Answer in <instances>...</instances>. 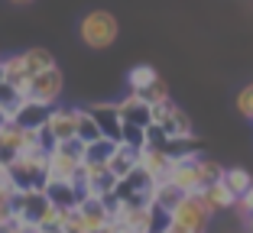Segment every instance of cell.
I'll list each match as a JSON object with an SVG mask.
<instances>
[{
    "mask_svg": "<svg viewBox=\"0 0 253 233\" xmlns=\"http://www.w3.org/2000/svg\"><path fill=\"white\" fill-rule=\"evenodd\" d=\"M10 207H13V217H16V220L36 227L39 220L45 217V211H49L52 204L45 201L42 191H13V198H10Z\"/></svg>",
    "mask_w": 253,
    "mask_h": 233,
    "instance_id": "cell-5",
    "label": "cell"
},
{
    "mask_svg": "<svg viewBox=\"0 0 253 233\" xmlns=\"http://www.w3.org/2000/svg\"><path fill=\"white\" fill-rule=\"evenodd\" d=\"M198 166H201V178H205V188H208V185H214V181H221L224 168L217 166V162H211V159H201Z\"/></svg>",
    "mask_w": 253,
    "mask_h": 233,
    "instance_id": "cell-25",
    "label": "cell"
},
{
    "mask_svg": "<svg viewBox=\"0 0 253 233\" xmlns=\"http://www.w3.org/2000/svg\"><path fill=\"white\" fill-rule=\"evenodd\" d=\"M30 68L23 62V55H7V59H0V81H7L10 88H16L23 94L26 84H30Z\"/></svg>",
    "mask_w": 253,
    "mask_h": 233,
    "instance_id": "cell-11",
    "label": "cell"
},
{
    "mask_svg": "<svg viewBox=\"0 0 253 233\" xmlns=\"http://www.w3.org/2000/svg\"><path fill=\"white\" fill-rule=\"evenodd\" d=\"M62 233H72V230H62Z\"/></svg>",
    "mask_w": 253,
    "mask_h": 233,
    "instance_id": "cell-35",
    "label": "cell"
},
{
    "mask_svg": "<svg viewBox=\"0 0 253 233\" xmlns=\"http://www.w3.org/2000/svg\"><path fill=\"white\" fill-rule=\"evenodd\" d=\"M237 110L253 120V84H247V88L237 94Z\"/></svg>",
    "mask_w": 253,
    "mask_h": 233,
    "instance_id": "cell-27",
    "label": "cell"
},
{
    "mask_svg": "<svg viewBox=\"0 0 253 233\" xmlns=\"http://www.w3.org/2000/svg\"><path fill=\"white\" fill-rule=\"evenodd\" d=\"M10 3H16V7H26V3H33V0H10Z\"/></svg>",
    "mask_w": 253,
    "mask_h": 233,
    "instance_id": "cell-31",
    "label": "cell"
},
{
    "mask_svg": "<svg viewBox=\"0 0 253 233\" xmlns=\"http://www.w3.org/2000/svg\"><path fill=\"white\" fill-rule=\"evenodd\" d=\"M55 149H59L62 156H68V159H78V162L84 159V143H82V139H65V143H55Z\"/></svg>",
    "mask_w": 253,
    "mask_h": 233,
    "instance_id": "cell-26",
    "label": "cell"
},
{
    "mask_svg": "<svg viewBox=\"0 0 253 233\" xmlns=\"http://www.w3.org/2000/svg\"><path fill=\"white\" fill-rule=\"evenodd\" d=\"M117 113H120V123H126V127H140V130L149 127V107L136 94H126L124 100H117Z\"/></svg>",
    "mask_w": 253,
    "mask_h": 233,
    "instance_id": "cell-12",
    "label": "cell"
},
{
    "mask_svg": "<svg viewBox=\"0 0 253 233\" xmlns=\"http://www.w3.org/2000/svg\"><path fill=\"white\" fill-rule=\"evenodd\" d=\"M23 100H26V98H23L16 88H10L7 81H0V117H3V120H10V117H13L16 107H20Z\"/></svg>",
    "mask_w": 253,
    "mask_h": 233,
    "instance_id": "cell-22",
    "label": "cell"
},
{
    "mask_svg": "<svg viewBox=\"0 0 253 233\" xmlns=\"http://www.w3.org/2000/svg\"><path fill=\"white\" fill-rule=\"evenodd\" d=\"M159 127H163L166 139H188V136H192V120H188V113L179 110V107H172V113Z\"/></svg>",
    "mask_w": 253,
    "mask_h": 233,
    "instance_id": "cell-15",
    "label": "cell"
},
{
    "mask_svg": "<svg viewBox=\"0 0 253 233\" xmlns=\"http://www.w3.org/2000/svg\"><path fill=\"white\" fill-rule=\"evenodd\" d=\"M201 156L195 159H182V162H172L169 168V185H175V188L182 191V195H201L205 191V178H201Z\"/></svg>",
    "mask_w": 253,
    "mask_h": 233,
    "instance_id": "cell-4",
    "label": "cell"
},
{
    "mask_svg": "<svg viewBox=\"0 0 253 233\" xmlns=\"http://www.w3.org/2000/svg\"><path fill=\"white\" fill-rule=\"evenodd\" d=\"M201 201H205V207H208L211 214H217V211H227V207H234V204H237V198L231 195V191L224 188L221 181H214V185H208V188L201 191Z\"/></svg>",
    "mask_w": 253,
    "mask_h": 233,
    "instance_id": "cell-14",
    "label": "cell"
},
{
    "mask_svg": "<svg viewBox=\"0 0 253 233\" xmlns=\"http://www.w3.org/2000/svg\"><path fill=\"white\" fill-rule=\"evenodd\" d=\"M0 233H10V230H7V227H0Z\"/></svg>",
    "mask_w": 253,
    "mask_h": 233,
    "instance_id": "cell-33",
    "label": "cell"
},
{
    "mask_svg": "<svg viewBox=\"0 0 253 233\" xmlns=\"http://www.w3.org/2000/svg\"><path fill=\"white\" fill-rule=\"evenodd\" d=\"M0 120H3V117H0Z\"/></svg>",
    "mask_w": 253,
    "mask_h": 233,
    "instance_id": "cell-36",
    "label": "cell"
},
{
    "mask_svg": "<svg viewBox=\"0 0 253 233\" xmlns=\"http://www.w3.org/2000/svg\"><path fill=\"white\" fill-rule=\"evenodd\" d=\"M82 39L91 49H107V45L117 39V16L107 13V10H91L82 20Z\"/></svg>",
    "mask_w": 253,
    "mask_h": 233,
    "instance_id": "cell-2",
    "label": "cell"
},
{
    "mask_svg": "<svg viewBox=\"0 0 253 233\" xmlns=\"http://www.w3.org/2000/svg\"><path fill=\"white\" fill-rule=\"evenodd\" d=\"M75 139H82L84 146L94 143V139H101V133H97L94 120H91V113L84 110V107H78V117H75Z\"/></svg>",
    "mask_w": 253,
    "mask_h": 233,
    "instance_id": "cell-21",
    "label": "cell"
},
{
    "mask_svg": "<svg viewBox=\"0 0 253 233\" xmlns=\"http://www.w3.org/2000/svg\"><path fill=\"white\" fill-rule=\"evenodd\" d=\"M49 113H52V107H49V104H36V100H23V104L16 107V113L10 117V120H13L20 130H30V133H39V130L45 127V120H49Z\"/></svg>",
    "mask_w": 253,
    "mask_h": 233,
    "instance_id": "cell-8",
    "label": "cell"
},
{
    "mask_svg": "<svg viewBox=\"0 0 253 233\" xmlns=\"http://www.w3.org/2000/svg\"><path fill=\"white\" fill-rule=\"evenodd\" d=\"M182 191L175 188V185H169V181H159V185H153V207H159V211L172 214V207L182 201Z\"/></svg>",
    "mask_w": 253,
    "mask_h": 233,
    "instance_id": "cell-16",
    "label": "cell"
},
{
    "mask_svg": "<svg viewBox=\"0 0 253 233\" xmlns=\"http://www.w3.org/2000/svg\"><path fill=\"white\" fill-rule=\"evenodd\" d=\"M250 230H253V217H250Z\"/></svg>",
    "mask_w": 253,
    "mask_h": 233,
    "instance_id": "cell-34",
    "label": "cell"
},
{
    "mask_svg": "<svg viewBox=\"0 0 253 233\" xmlns=\"http://www.w3.org/2000/svg\"><path fill=\"white\" fill-rule=\"evenodd\" d=\"M42 195L55 211H75V207L82 204V198H78V191H75L72 181H49V185L42 188Z\"/></svg>",
    "mask_w": 253,
    "mask_h": 233,
    "instance_id": "cell-10",
    "label": "cell"
},
{
    "mask_svg": "<svg viewBox=\"0 0 253 233\" xmlns=\"http://www.w3.org/2000/svg\"><path fill=\"white\" fill-rule=\"evenodd\" d=\"M172 107H175L172 100H163V104H153V107H149V123H156V127H159V123H163L166 117L172 113Z\"/></svg>",
    "mask_w": 253,
    "mask_h": 233,
    "instance_id": "cell-28",
    "label": "cell"
},
{
    "mask_svg": "<svg viewBox=\"0 0 253 233\" xmlns=\"http://www.w3.org/2000/svg\"><path fill=\"white\" fill-rule=\"evenodd\" d=\"M26 100H36V104H49L55 107V100L62 98V71L59 68H49V71H39L30 78L26 91H23Z\"/></svg>",
    "mask_w": 253,
    "mask_h": 233,
    "instance_id": "cell-3",
    "label": "cell"
},
{
    "mask_svg": "<svg viewBox=\"0 0 253 233\" xmlns=\"http://www.w3.org/2000/svg\"><path fill=\"white\" fill-rule=\"evenodd\" d=\"M136 168H143V172L149 175V181H153V185H159V181L169 178L172 159L166 156L163 149H140V156H136Z\"/></svg>",
    "mask_w": 253,
    "mask_h": 233,
    "instance_id": "cell-9",
    "label": "cell"
},
{
    "mask_svg": "<svg viewBox=\"0 0 253 233\" xmlns=\"http://www.w3.org/2000/svg\"><path fill=\"white\" fill-rule=\"evenodd\" d=\"M7 230H10V233H39V230H36L33 224H23V220H16V217H13V220L7 224Z\"/></svg>",
    "mask_w": 253,
    "mask_h": 233,
    "instance_id": "cell-30",
    "label": "cell"
},
{
    "mask_svg": "<svg viewBox=\"0 0 253 233\" xmlns=\"http://www.w3.org/2000/svg\"><path fill=\"white\" fill-rule=\"evenodd\" d=\"M120 143L130 146V149H143V130L140 127H120Z\"/></svg>",
    "mask_w": 253,
    "mask_h": 233,
    "instance_id": "cell-24",
    "label": "cell"
},
{
    "mask_svg": "<svg viewBox=\"0 0 253 233\" xmlns=\"http://www.w3.org/2000/svg\"><path fill=\"white\" fill-rule=\"evenodd\" d=\"M114 149H117V143H111V139H94V143L84 146V166H107V159L114 156Z\"/></svg>",
    "mask_w": 253,
    "mask_h": 233,
    "instance_id": "cell-17",
    "label": "cell"
},
{
    "mask_svg": "<svg viewBox=\"0 0 253 233\" xmlns=\"http://www.w3.org/2000/svg\"><path fill=\"white\" fill-rule=\"evenodd\" d=\"M23 62H26V68H30V75H39V71H49V68H55V59L49 49H42V45H33V49H26V52H20Z\"/></svg>",
    "mask_w": 253,
    "mask_h": 233,
    "instance_id": "cell-18",
    "label": "cell"
},
{
    "mask_svg": "<svg viewBox=\"0 0 253 233\" xmlns=\"http://www.w3.org/2000/svg\"><path fill=\"white\" fill-rule=\"evenodd\" d=\"M136 98L143 100L146 107H153V104H163V100H169V88H166V81L163 78H156V81L149 84V88H143Z\"/></svg>",
    "mask_w": 253,
    "mask_h": 233,
    "instance_id": "cell-23",
    "label": "cell"
},
{
    "mask_svg": "<svg viewBox=\"0 0 253 233\" xmlns=\"http://www.w3.org/2000/svg\"><path fill=\"white\" fill-rule=\"evenodd\" d=\"M84 110L91 113V120H94L97 133L104 136V139H111V143H120V113H117V104H91L84 107Z\"/></svg>",
    "mask_w": 253,
    "mask_h": 233,
    "instance_id": "cell-6",
    "label": "cell"
},
{
    "mask_svg": "<svg viewBox=\"0 0 253 233\" xmlns=\"http://www.w3.org/2000/svg\"><path fill=\"white\" fill-rule=\"evenodd\" d=\"M166 233H182V230H172V227H169V230H166Z\"/></svg>",
    "mask_w": 253,
    "mask_h": 233,
    "instance_id": "cell-32",
    "label": "cell"
},
{
    "mask_svg": "<svg viewBox=\"0 0 253 233\" xmlns=\"http://www.w3.org/2000/svg\"><path fill=\"white\" fill-rule=\"evenodd\" d=\"M156 68L153 65H133L130 68V75H126V84H130V94H140L143 88H149V84L156 81Z\"/></svg>",
    "mask_w": 253,
    "mask_h": 233,
    "instance_id": "cell-20",
    "label": "cell"
},
{
    "mask_svg": "<svg viewBox=\"0 0 253 233\" xmlns=\"http://www.w3.org/2000/svg\"><path fill=\"white\" fill-rule=\"evenodd\" d=\"M136 156H140V149H130V146L117 143V149H114V156L107 159V172L114 175V178H126V175L136 168Z\"/></svg>",
    "mask_w": 253,
    "mask_h": 233,
    "instance_id": "cell-13",
    "label": "cell"
},
{
    "mask_svg": "<svg viewBox=\"0 0 253 233\" xmlns=\"http://www.w3.org/2000/svg\"><path fill=\"white\" fill-rule=\"evenodd\" d=\"M75 117H78V107H52L45 120V133L52 136V143L75 139Z\"/></svg>",
    "mask_w": 253,
    "mask_h": 233,
    "instance_id": "cell-7",
    "label": "cell"
},
{
    "mask_svg": "<svg viewBox=\"0 0 253 233\" xmlns=\"http://www.w3.org/2000/svg\"><path fill=\"white\" fill-rule=\"evenodd\" d=\"M221 185H224L227 191H231L234 198H240V195H244V191L253 185V178H250V172H247V168H224Z\"/></svg>",
    "mask_w": 253,
    "mask_h": 233,
    "instance_id": "cell-19",
    "label": "cell"
},
{
    "mask_svg": "<svg viewBox=\"0 0 253 233\" xmlns=\"http://www.w3.org/2000/svg\"><path fill=\"white\" fill-rule=\"evenodd\" d=\"M208 220H211V211L205 207V201L198 195H185L169 214V227L182 230V233H205Z\"/></svg>",
    "mask_w": 253,
    "mask_h": 233,
    "instance_id": "cell-1",
    "label": "cell"
},
{
    "mask_svg": "<svg viewBox=\"0 0 253 233\" xmlns=\"http://www.w3.org/2000/svg\"><path fill=\"white\" fill-rule=\"evenodd\" d=\"M234 207H240V211H244V217H253V185L237 198V204H234Z\"/></svg>",
    "mask_w": 253,
    "mask_h": 233,
    "instance_id": "cell-29",
    "label": "cell"
}]
</instances>
